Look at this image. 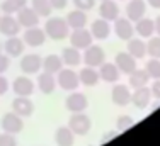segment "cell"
<instances>
[{"instance_id":"cell-1","label":"cell","mask_w":160,"mask_h":146,"mask_svg":"<svg viewBox=\"0 0 160 146\" xmlns=\"http://www.w3.org/2000/svg\"><path fill=\"white\" fill-rule=\"evenodd\" d=\"M43 29L46 36L53 41H62L67 36H70V26L63 17H49Z\"/></svg>"},{"instance_id":"cell-2","label":"cell","mask_w":160,"mask_h":146,"mask_svg":"<svg viewBox=\"0 0 160 146\" xmlns=\"http://www.w3.org/2000/svg\"><path fill=\"white\" fill-rule=\"evenodd\" d=\"M68 128L73 131L75 136H85L92 128V119L83 112H73L68 119Z\"/></svg>"},{"instance_id":"cell-3","label":"cell","mask_w":160,"mask_h":146,"mask_svg":"<svg viewBox=\"0 0 160 146\" xmlns=\"http://www.w3.org/2000/svg\"><path fill=\"white\" fill-rule=\"evenodd\" d=\"M56 83H58L60 88L67 92H73L77 90L80 85V78H78V73L72 68H62L58 71V78H56Z\"/></svg>"},{"instance_id":"cell-4","label":"cell","mask_w":160,"mask_h":146,"mask_svg":"<svg viewBox=\"0 0 160 146\" xmlns=\"http://www.w3.org/2000/svg\"><path fill=\"white\" fill-rule=\"evenodd\" d=\"M0 128L2 131L10 133V134H19L24 129V117H21L19 114L12 112H7L2 116V121H0Z\"/></svg>"},{"instance_id":"cell-5","label":"cell","mask_w":160,"mask_h":146,"mask_svg":"<svg viewBox=\"0 0 160 146\" xmlns=\"http://www.w3.org/2000/svg\"><path fill=\"white\" fill-rule=\"evenodd\" d=\"M82 61L87 65V66L99 68L106 61V51L101 48V46H96V44L92 46V44H90L87 49H83Z\"/></svg>"},{"instance_id":"cell-6","label":"cell","mask_w":160,"mask_h":146,"mask_svg":"<svg viewBox=\"0 0 160 146\" xmlns=\"http://www.w3.org/2000/svg\"><path fill=\"white\" fill-rule=\"evenodd\" d=\"M70 46H73V48H77V49H87L90 44H92V39H94V36H92V32L90 31H87L85 27H82V29H72V32H70Z\"/></svg>"},{"instance_id":"cell-7","label":"cell","mask_w":160,"mask_h":146,"mask_svg":"<svg viewBox=\"0 0 160 146\" xmlns=\"http://www.w3.org/2000/svg\"><path fill=\"white\" fill-rule=\"evenodd\" d=\"M21 71L26 73V75H34V73H39V70H43V58L36 53H29V55H24L21 58Z\"/></svg>"},{"instance_id":"cell-8","label":"cell","mask_w":160,"mask_h":146,"mask_svg":"<svg viewBox=\"0 0 160 146\" xmlns=\"http://www.w3.org/2000/svg\"><path fill=\"white\" fill-rule=\"evenodd\" d=\"M34 90H36L34 82L28 75H21V76H17V78H14L12 92L16 95H19V97H31V95L34 94Z\"/></svg>"},{"instance_id":"cell-9","label":"cell","mask_w":160,"mask_h":146,"mask_svg":"<svg viewBox=\"0 0 160 146\" xmlns=\"http://www.w3.org/2000/svg\"><path fill=\"white\" fill-rule=\"evenodd\" d=\"M65 107H67V110H70L72 114H73V112H83V110L89 107L87 95L82 94V92L73 90V92H72V94L67 97V100H65Z\"/></svg>"},{"instance_id":"cell-10","label":"cell","mask_w":160,"mask_h":146,"mask_svg":"<svg viewBox=\"0 0 160 146\" xmlns=\"http://www.w3.org/2000/svg\"><path fill=\"white\" fill-rule=\"evenodd\" d=\"M46 32L44 29H41L39 26H34V27L26 29V32L22 34V39H24L26 46L29 48H38V46H43L44 41H46Z\"/></svg>"},{"instance_id":"cell-11","label":"cell","mask_w":160,"mask_h":146,"mask_svg":"<svg viewBox=\"0 0 160 146\" xmlns=\"http://www.w3.org/2000/svg\"><path fill=\"white\" fill-rule=\"evenodd\" d=\"M114 32H116L118 39L121 41H129L133 36H135V26L129 19H123V17H118L114 21Z\"/></svg>"},{"instance_id":"cell-12","label":"cell","mask_w":160,"mask_h":146,"mask_svg":"<svg viewBox=\"0 0 160 146\" xmlns=\"http://www.w3.org/2000/svg\"><path fill=\"white\" fill-rule=\"evenodd\" d=\"M19 24H21V27L24 29H29V27H34V26H39V15L36 14V10L32 9L31 5H26L22 7L21 10L16 14Z\"/></svg>"},{"instance_id":"cell-13","label":"cell","mask_w":160,"mask_h":146,"mask_svg":"<svg viewBox=\"0 0 160 146\" xmlns=\"http://www.w3.org/2000/svg\"><path fill=\"white\" fill-rule=\"evenodd\" d=\"M21 24H19L16 15H10V14H3L0 17V32L3 36L10 37V36H17L21 32Z\"/></svg>"},{"instance_id":"cell-14","label":"cell","mask_w":160,"mask_h":146,"mask_svg":"<svg viewBox=\"0 0 160 146\" xmlns=\"http://www.w3.org/2000/svg\"><path fill=\"white\" fill-rule=\"evenodd\" d=\"M24 49H26V43L22 37L19 36H10L7 37V41L3 43V51H5L7 56L10 58H19V56L24 55Z\"/></svg>"},{"instance_id":"cell-15","label":"cell","mask_w":160,"mask_h":146,"mask_svg":"<svg viewBox=\"0 0 160 146\" xmlns=\"http://www.w3.org/2000/svg\"><path fill=\"white\" fill-rule=\"evenodd\" d=\"M136 58H133L131 55H129L128 51H123V53H118L116 55V58H114V63H116V66L119 68V71H121V75H129V73H133L136 70Z\"/></svg>"},{"instance_id":"cell-16","label":"cell","mask_w":160,"mask_h":146,"mask_svg":"<svg viewBox=\"0 0 160 146\" xmlns=\"http://www.w3.org/2000/svg\"><path fill=\"white\" fill-rule=\"evenodd\" d=\"M152 102V92L148 87H140L135 88V92H131V104L136 107V109L143 110L150 105Z\"/></svg>"},{"instance_id":"cell-17","label":"cell","mask_w":160,"mask_h":146,"mask_svg":"<svg viewBox=\"0 0 160 146\" xmlns=\"http://www.w3.org/2000/svg\"><path fill=\"white\" fill-rule=\"evenodd\" d=\"M111 100L118 107H126L131 104V90L126 85H114L111 92Z\"/></svg>"},{"instance_id":"cell-18","label":"cell","mask_w":160,"mask_h":146,"mask_svg":"<svg viewBox=\"0 0 160 146\" xmlns=\"http://www.w3.org/2000/svg\"><path fill=\"white\" fill-rule=\"evenodd\" d=\"M147 12V0H129L126 5V17L131 22L140 21Z\"/></svg>"},{"instance_id":"cell-19","label":"cell","mask_w":160,"mask_h":146,"mask_svg":"<svg viewBox=\"0 0 160 146\" xmlns=\"http://www.w3.org/2000/svg\"><path fill=\"white\" fill-rule=\"evenodd\" d=\"M36 85H38V88H39L41 94L49 95V94H53V92L56 90L58 83H56V78H55V75H53V73L43 71V73H39V76H38Z\"/></svg>"},{"instance_id":"cell-20","label":"cell","mask_w":160,"mask_h":146,"mask_svg":"<svg viewBox=\"0 0 160 146\" xmlns=\"http://www.w3.org/2000/svg\"><path fill=\"white\" fill-rule=\"evenodd\" d=\"M12 110L21 117H31L34 112V104L29 100V97H17L12 100Z\"/></svg>"},{"instance_id":"cell-21","label":"cell","mask_w":160,"mask_h":146,"mask_svg":"<svg viewBox=\"0 0 160 146\" xmlns=\"http://www.w3.org/2000/svg\"><path fill=\"white\" fill-rule=\"evenodd\" d=\"M99 15L109 22H114L119 17V5L114 0H102L99 5Z\"/></svg>"},{"instance_id":"cell-22","label":"cell","mask_w":160,"mask_h":146,"mask_svg":"<svg viewBox=\"0 0 160 146\" xmlns=\"http://www.w3.org/2000/svg\"><path fill=\"white\" fill-rule=\"evenodd\" d=\"M111 24H109V21H106V19H96V21L90 24V32H92L94 39H99V41H104L109 37V34H111Z\"/></svg>"},{"instance_id":"cell-23","label":"cell","mask_w":160,"mask_h":146,"mask_svg":"<svg viewBox=\"0 0 160 146\" xmlns=\"http://www.w3.org/2000/svg\"><path fill=\"white\" fill-rule=\"evenodd\" d=\"M99 75H101V80L106 83H116L121 76L119 68L116 66V63H102L99 66Z\"/></svg>"},{"instance_id":"cell-24","label":"cell","mask_w":160,"mask_h":146,"mask_svg":"<svg viewBox=\"0 0 160 146\" xmlns=\"http://www.w3.org/2000/svg\"><path fill=\"white\" fill-rule=\"evenodd\" d=\"M78 78H80V83L85 87H94L99 83L101 80V75H99V70L94 66H83L82 70L78 71Z\"/></svg>"},{"instance_id":"cell-25","label":"cell","mask_w":160,"mask_h":146,"mask_svg":"<svg viewBox=\"0 0 160 146\" xmlns=\"http://www.w3.org/2000/svg\"><path fill=\"white\" fill-rule=\"evenodd\" d=\"M65 21H67V24L70 26V29H82V27H85V26H87L89 19H87L85 10L75 9V10H72V12L67 14Z\"/></svg>"},{"instance_id":"cell-26","label":"cell","mask_w":160,"mask_h":146,"mask_svg":"<svg viewBox=\"0 0 160 146\" xmlns=\"http://www.w3.org/2000/svg\"><path fill=\"white\" fill-rule=\"evenodd\" d=\"M55 143L56 146H73L75 134L68 126H60L55 131Z\"/></svg>"},{"instance_id":"cell-27","label":"cell","mask_w":160,"mask_h":146,"mask_svg":"<svg viewBox=\"0 0 160 146\" xmlns=\"http://www.w3.org/2000/svg\"><path fill=\"white\" fill-rule=\"evenodd\" d=\"M135 32L138 34L140 37H143V39L152 37L155 34V21L147 19V17H142L140 21L135 22Z\"/></svg>"},{"instance_id":"cell-28","label":"cell","mask_w":160,"mask_h":146,"mask_svg":"<svg viewBox=\"0 0 160 146\" xmlns=\"http://www.w3.org/2000/svg\"><path fill=\"white\" fill-rule=\"evenodd\" d=\"M128 53L136 60L145 58L148 53H147V43L143 41V37H131L128 41Z\"/></svg>"},{"instance_id":"cell-29","label":"cell","mask_w":160,"mask_h":146,"mask_svg":"<svg viewBox=\"0 0 160 146\" xmlns=\"http://www.w3.org/2000/svg\"><path fill=\"white\" fill-rule=\"evenodd\" d=\"M62 60H63V63L70 68L78 66V65L82 63V53H80V49L70 46V48H65L62 51Z\"/></svg>"},{"instance_id":"cell-30","label":"cell","mask_w":160,"mask_h":146,"mask_svg":"<svg viewBox=\"0 0 160 146\" xmlns=\"http://www.w3.org/2000/svg\"><path fill=\"white\" fill-rule=\"evenodd\" d=\"M63 60L62 56L58 55H48L46 58H43V70L48 71V73H53V75H58V71L63 68Z\"/></svg>"},{"instance_id":"cell-31","label":"cell","mask_w":160,"mask_h":146,"mask_svg":"<svg viewBox=\"0 0 160 146\" xmlns=\"http://www.w3.org/2000/svg\"><path fill=\"white\" fill-rule=\"evenodd\" d=\"M148 80H150V76H148V73L145 70H138L136 68L133 73H129V87H133V88L147 87Z\"/></svg>"},{"instance_id":"cell-32","label":"cell","mask_w":160,"mask_h":146,"mask_svg":"<svg viewBox=\"0 0 160 146\" xmlns=\"http://www.w3.org/2000/svg\"><path fill=\"white\" fill-rule=\"evenodd\" d=\"M28 5V0H3L2 5H0V10L3 14H10V15H16L22 7Z\"/></svg>"},{"instance_id":"cell-33","label":"cell","mask_w":160,"mask_h":146,"mask_svg":"<svg viewBox=\"0 0 160 146\" xmlns=\"http://www.w3.org/2000/svg\"><path fill=\"white\" fill-rule=\"evenodd\" d=\"M31 7L36 10V14L39 17H49L51 10H53L49 0H31Z\"/></svg>"},{"instance_id":"cell-34","label":"cell","mask_w":160,"mask_h":146,"mask_svg":"<svg viewBox=\"0 0 160 146\" xmlns=\"http://www.w3.org/2000/svg\"><path fill=\"white\" fill-rule=\"evenodd\" d=\"M145 71L148 73V76L153 80H158L160 78V60L158 58H152L147 61L145 65Z\"/></svg>"},{"instance_id":"cell-35","label":"cell","mask_w":160,"mask_h":146,"mask_svg":"<svg viewBox=\"0 0 160 146\" xmlns=\"http://www.w3.org/2000/svg\"><path fill=\"white\" fill-rule=\"evenodd\" d=\"M147 53L152 56V58H158V60H160V36H152V37H148Z\"/></svg>"},{"instance_id":"cell-36","label":"cell","mask_w":160,"mask_h":146,"mask_svg":"<svg viewBox=\"0 0 160 146\" xmlns=\"http://www.w3.org/2000/svg\"><path fill=\"white\" fill-rule=\"evenodd\" d=\"M133 124H135V121H133V117L131 116H119L118 117V121H116V128H118V131H126V129L129 128H133Z\"/></svg>"},{"instance_id":"cell-37","label":"cell","mask_w":160,"mask_h":146,"mask_svg":"<svg viewBox=\"0 0 160 146\" xmlns=\"http://www.w3.org/2000/svg\"><path fill=\"white\" fill-rule=\"evenodd\" d=\"M0 146H17V139L16 134L10 133H0Z\"/></svg>"},{"instance_id":"cell-38","label":"cell","mask_w":160,"mask_h":146,"mask_svg":"<svg viewBox=\"0 0 160 146\" xmlns=\"http://www.w3.org/2000/svg\"><path fill=\"white\" fill-rule=\"evenodd\" d=\"M73 5L75 9H80V10H90L94 9V5H96V0H73Z\"/></svg>"},{"instance_id":"cell-39","label":"cell","mask_w":160,"mask_h":146,"mask_svg":"<svg viewBox=\"0 0 160 146\" xmlns=\"http://www.w3.org/2000/svg\"><path fill=\"white\" fill-rule=\"evenodd\" d=\"M9 66H10V56L0 53V75L9 70Z\"/></svg>"},{"instance_id":"cell-40","label":"cell","mask_w":160,"mask_h":146,"mask_svg":"<svg viewBox=\"0 0 160 146\" xmlns=\"http://www.w3.org/2000/svg\"><path fill=\"white\" fill-rule=\"evenodd\" d=\"M9 88H10L9 80H7L3 75H0V95H5L7 92H9Z\"/></svg>"},{"instance_id":"cell-41","label":"cell","mask_w":160,"mask_h":146,"mask_svg":"<svg viewBox=\"0 0 160 146\" xmlns=\"http://www.w3.org/2000/svg\"><path fill=\"white\" fill-rule=\"evenodd\" d=\"M150 92H152V97H155L157 100H160V78H158V80H155V82L152 83Z\"/></svg>"},{"instance_id":"cell-42","label":"cell","mask_w":160,"mask_h":146,"mask_svg":"<svg viewBox=\"0 0 160 146\" xmlns=\"http://www.w3.org/2000/svg\"><path fill=\"white\" fill-rule=\"evenodd\" d=\"M49 3H51V7H53V9L62 10V9H65V7H67L68 0H49Z\"/></svg>"},{"instance_id":"cell-43","label":"cell","mask_w":160,"mask_h":146,"mask_svg":"<svg viewBox=\"0 0 160 146\" xmlns=\"http://www.w3.org/2000/svg\"><path fill=\"white\" fill-rule=\"evenodd\" d=\"M118 133H119L118 129H116V131H109V133H106L104 136H102V141L106 143V141H109V139H112V138H116V136H118Z\"/></svg>"},{"instance_id":"cell-44","label":"cell","mask_w":160,"mask_h":146,"mask_svg":"<svg viewBox=\"0 0 160 146\" xmlns=\"http://www.w3.org/2000/svg\"><path fill=\"white\" fill-rule=\"evenodd\" d=\"M148 5H152L153 9H160V0H147Z\"/></svg>"},{"instance_id":"cell-45","label":"cell","mask_w":160,"mask_h":146,"mask_svg":"<svg viewBox=\"0 0 160 146\" xmlns=\"http://www.w3.org/2000/svg\"><path fill=\"white\" fill-rule=\"evenodd\" d=\"M155 34H157V36H160V15L155 19Z\"/></svg>"},{"instance_id":"cell-46","label":"cell","mask_w":160,"mask_h":146,"mask_svg":"<svg viewBox=\"0 0 160 146\" xmlns=\"http://www.w3.org/2000/svg\"><path fill=\"white\" fill-rule=\"evenodd\" d=\"M2 51H3V44L0 43V53H2Z\"/></svg>"},{"instance_id":"cell-47","label":"cell","mask_w":160,"mask_h":146,"mask_svg":"<svg viewBox=\"0 0 160 146\" xmlns=\"http://www.w3.org/2000/svg\"><path fill=\"white\" fill-rule=\"evenodd\" d=\"M101 2H102V0H101Z\"/></svg>"}]
</instances>
